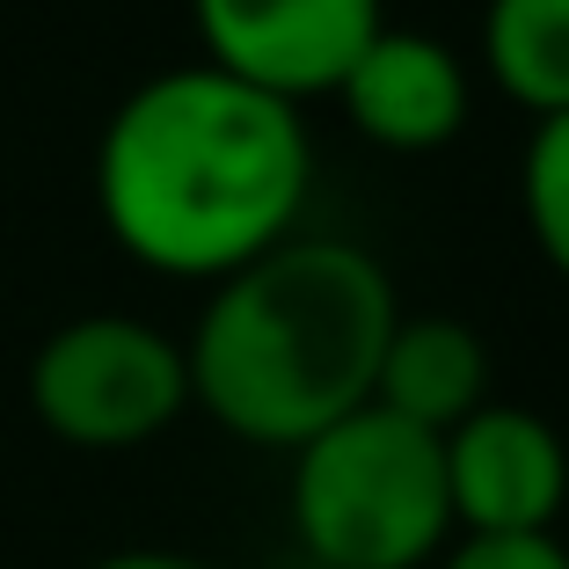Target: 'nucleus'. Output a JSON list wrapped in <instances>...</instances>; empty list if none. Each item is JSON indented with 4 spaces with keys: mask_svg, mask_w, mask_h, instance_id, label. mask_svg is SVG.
<instances>
[{
    "mask_svg": "<svg viewBox=\"0 0 569 569\" xmlns=\"http://www.w3.org/2000/svg\"><path fill=\"white\" fill-rule=\"evenodd\" d=\"M307 190V118L204 59L147 73L96 139V212L153 278H234L300 234Z\"/></svg>",
    "mask_w": 569,
    "mask_h": 569,
    "instance_id": "nucleus-1",
    "label": "nucleus"
},
{
    "mask_svg": "<svg viewBox=\"0 0 569 569\" xmlns=\"http://www.w3.org/2000/svg\"><path fill=\"white\" fill-rule=\"evenodd\" d=\"M402 321L380 256L343 234H292L219 278L183 336L190 409L241 446L300 452L372 402L380 351Z\"/></svg>",
    "mask_w": 569,
    "mask_h": 569,
    "instance_id": "nucleus-2",
    "label": "nucleus"
},
{
    "mask_svg": "<svg viewBox=\"0 0 569 569\" xmlns=\"http://www.w3.org/2000/svg\"><path fill=\"white\" fill-rule=\"evenodd\" d=\"M284 511L315 569H431L452 540L446 452L366 402L292 452Z\"/></svg>",
    "mask_w": 569,
    "mask_h": 569,
    "instance_id": "nucleus-3",
    "label": "nucleus"
},
{
    "mask_svg": "<svg viewBox=\"0 0 569 569\" xmlns=\"http://www.w3.org/2000/svg\"><path fill=\"white\" fill-rule=\"evenodd\" d=\"M183 409V343L139 315H73L30 351V417L73 452L153 446Z\"/></svg>",
    "mask_w": 569,
    "mask_h": 569,
    "instance_id": "nucleus-4",
    "label": "nucleus"
},
{
    "mask_svg": "<svg viewBox=\"0 0 569 569\" xmlns=\"http://www.w3.org/2000/svg\"><path fill=\"white\" fill-rule=\"evenodd\" d=\"M190 22L204 67L300 110L336 96V81L387 22V0H190Z\"/></svg>",
    "mask_w": 569,
    "mask_h": 569,
    "instance_id": "nucleus-5",
    "label": "nucleus"
},
{
    "mask_svg": "<svg viewBox=\"0 0 569 569\" xmlns=\"http://www.w3.org/2000/svg\"><path fill=\"white\" fill-rule=\"evenodd\" d=\"M452 533H555L569 503V446L540 409L482 402L438 438Z\"/></svg>",
    "mask_w": 569,
    "mask_h": 569,
    "instance_id": "nucleus-6",
    "label": "nucleus"
},
{
    "mask_svg": "<svg viewBox=\"0 0 569 569\" xmlns=\"http://www.w3.org/2000/svg\"><path fill=\"white\" fill-rule=\"evenodd\" d=\"M336 110L351 118V132L380 153H438L468 132L475 110V73L452 44L431 30H402L380 22L372 44L351 59V73L336 81Z\"/></svg>",
    "mask_w": 569,
    "mask_h": 569,
    "instance_id": "nucleus-7",
    "label": "nucleus"
},
{
    "mask_svg": "<svg viewBox=\"0 0 569 569\" xmlns=\"http://www.w3.org/2000/svg\"><path fill=\"white\" fill-rule=\"evenodd\" d=\"M489 395V343L460 315H402L380 351V380H372V409L417 423V431L446 438L452 423H468Z\"/></svg>",
    "mask_w": 569,
    "mask_h": 569,
    "instance_id": "nucleus-8",
    "label": "nucleus"
},
{
    "mask_svg": "<svg viewBox=\"0 0 569 569\" xmlns=\"http://www.w3.org/2000/svg\"><path fill=\"white\" fill-rule=\"evenodd\" d=\"M482 73L526 118L569 110V0H489L482 8Z\"/></svg>",
    "mask_w": 569,
    "mask_h": 569,
    "instance_id": "nucleus-9",
    "label": "nucleus"
},
{
    "mask_svg": "<svg viewBox=\"0 0 569 569\" xmlns=\"http://www.w3.org/2000/svg\"><path fill=\"white\" fill-rule=\"evenodd\" d=\"M519 212L526 234H533L540 263L569 284V110L562 118H540L533 139L519 153Z\"/></svg>",
    "mask_w": 569,
    "mask_h": 569,
    "instance_id": "nucleus-10",
    "label": "nucleus"
},
{
    "mask_svg": "<svg viewBox=\"0 0 569 569\" xmlns=\"http://www.w3.org/2000/svg\"><path fill=\"white\" fill-rule=\"evenodd\" d=\"M438 569H569L555 533H452Z\"/></svg>",
    "mask_w": 569,
    "mask_h": 569,
    "instance_id": "nucleus-11",
    "label": "nucleus"
},
{
    "mask_svg": "<svg viewBox=\"0 0 569 569\" xmlns=\"http://www.w3.org/2000/svg\"><path fill=\"white\" fill-rule=\"evenodd\" d=\"M88 569H219V562L183 555V548H118V555H102V562H88Z\"/></svg>",
    "mask_w": 569,
    "mask_h": 569,
    "instance_id": "nucleus-12",
    "label": "nucleus"
}]
</instances>
